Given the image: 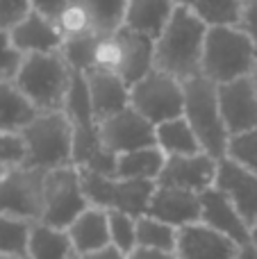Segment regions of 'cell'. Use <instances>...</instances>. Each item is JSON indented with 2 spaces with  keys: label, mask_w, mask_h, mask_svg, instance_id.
Instances as JSON below:
<instances>
[{
  "label": "cell",
  "mask_w": 257,
  "mask_h": 259,
  "mask_svg": "<svg viewBox=\"0 0 257 259\" xmlns=\"http://www.w3.org/2000/svg\"><path fill=\"white\" fill-rule=\"evenodd\" d=\"M82 257L84 259H127V252H123L114 243H107V246L98 248V250L89 252V255H82Z\"/></svg>",
  "instance_id": "obj_40"
},
{
  "label": "cell",
  "mask_w": 257,
  "mask_h": 259,
  "mask_svg": "<svg viewBox=\"0 0 257 259\" xmlns=\"http://www.w3.org/2000/svg\"><path fill=\"white\" fill-rule=\"evenodd\" d=\"M98 125L105 150L114 157L137 148L155 146V125L132 107L121 109L118 114L100 121Z\"/></svg>",
  "instance_id": "obj_11"
},
{
  "label": "cell",
  "mask_w": 257,
  "mask_h": 259,
  "mask_svg": "<svg viewBox=\"0 0 257 259\" xmlns=\"http://www.w3.org/2000/svg\"><path fill=\"white\" fill-rule=\"evenodd\" d=\"M219 159L209 157L207 152H196V155L182 157H166L162 173L157 178V184L164 187H178L194 193H203L209 187H214L217 180Z\"/></svg>",
  "instance_id": "obj_14"
},
{
  "label": "cell",
  "mask_w": 257,
  "mask_h": 259,
  "mask_svg": "<svg viewBox=\"0 0 257 259\" xmlns=\"http://www.w3.org/2000/svg\"><path fill=\"white\" fill-rule=\"evenodd\" d=\"M71 80L73 71L62 53H46L25 55L14 84L30 98L39 112H57L64 109Z\"/></svg>",
  "instance_id": "obj_4"
},
{
  "label": "cell",
  "mask_w": 257,
  "mask_h": 259,
  "mask_svg": "<svg viewBox=\"0 0 257 259\" xmlns=\"http://www.w3.org/2000/svg\"><path fill=\"white\" fill-rule=\"evenodd\" d=\"M185 84V114L187 123L196 132L203 152L214 159H223L228 155V132L219 107V84L207 80L205 75H196Z\"/></svg>",
  "instance_id": "obj_5"
},
{
  "label": "cell",
  "mask_w": 257,
  "mask_h": 259,
  "mask_svg": "<svg viewBox=\"0 0 257 259\" xmlns=\"http://www.w3.org/2000/svg\"><path fill=\"white\" fill-rule=\"evenodd\" d=\"M257 53L239 25L207 27L203 46V75L214 84L232 82L253 73Z\"/></svg>",
  "instance_id": "obj_3"
},
{
  "label": "cell",
  "mask_w": 257,
  "mask_h": 259,
  "mask_svg": "<svg viewBox=\"0 0 257 259\" xmlns=\"http://www.w3.org/2000/svg\"><path fill=\"white\" fill-rule=\"evenodd\" d=\"M36 221L0 214V255H12L27 259L30 237Z\"/></svg>",
  "instance_id": "obj_30"
},
{
  "label": "cell",
  "mask_w": 257,
  "mask_h": 259,
  "mask_svg": "<svg viewBox=\"0 0 257 259\" xmlns=\"http://www.w3.org/2000/svg\"><path fill=\"white\" fill-rule=\"evenodd\" d=\"M39 116V109L14 80H0V132H21Z\"/></svg>",
  "instance_id": "obj_23"
},
{
  "label": "cell",
  "mask_w": 257,
  "mask_h": 259,
  "mask_svg": "<svg viewBox=\"0 0 257 259\" xmlns=\"http://www.w3.org/2000/svg\"><path fill=\"white\" fill-rule=\"evenodd\" d=\"M214 187L230 198L241 219L253 230L257 225V173L232 161L230 157H223L219 159Z\"/></svg>",
  "instance_id": "obj_12"
},
{
  "label": "cell",
  "mask_w": 257,
  "mask_h": 259,
  "mask_svg": "<svg viewBox=\"0 0 257 259\" xmlns=\"http://www.w3.org/2000/svg\"><path fill=\"white\" fill-rule=\"evenodd\" d=\"M237 259H257V250L253 248V243H246L239 248V257Z\"/></svg>",
  "instance_id": "obj_42"
},
{
  "label": "cell",
  "mask_w": 257,
  "mask_h": 259,
  "mask_svg": "<svg viewBox=\"0 0 257 259\" xmlns=\"http://www.w3.org/2000/svg\"><path fill=\"white\" fill-rule=\"evenodd\" d=\"M87 207L91 205L84 196L80 168L75 164L46 170L41 223L57 230H66Z\"/></svg>",
  "instance_id": "obj_8"
},
{
  "label": "cell",
  "mask_w": 257,
  "mask_h": 259,
  "mask_svg": "<svg viewBox=\"0 0 257 259\" xmlns=\"http://www.w3.org/2000/svg\"><path fill=\"white\" fill-rule=\"evenodd\" d=\"M71 259H84V257H82V255H77V252H75V255H73Z\"/></svg>",
  "instance_id": "obj_46"
},
{
  "label": "cell",
  "mask_w": 257,
  "mask_h": 259,
  "mask_svg": "<svg viewBox=\"0 0 257 259\" xmlns=\"http://www.w3.org/2000/svg\"><path fill=\"white\" fill-rule=\"evenodd\" d=\"M239 248L226 234L217 232L203 221L178 228L176 259H237Z\"/></svg>",
  "instance_id": "obj_13"
},
{
  "label": "cell",
  "mask_w": 257,
  "mask_h": 259,
  "mask_svg": "<svg viewBox=\"0 0 257 259\" xmlns=\"http://www.w3.org/2000/svg\"><path fill=\"white\" fill-rule=\"evenodd\" d=\"M250 243H253V248L257 250V225H255L253 230H250Z\"/></svg>",
  "instance_id": "obj_43"
},
{
  "label": "cell",
  "mask_w": 257,
  "mask_h": 259,
  "mask_svg": "<svg viewBox=\"0 0 257 259\" xmlns=\"http://www.w3.org/2000/svg\"><path fill=\"white\" fill-rule=\"evenodd\" d=\"M127 259H176V255H173V252L150 250V248H139V246H137L135 250L127 255Z\"/></svg>",
  "instance_id": "obj_41"
},
{
  "label": "cell",
  "mask_w": 257,
  "mask_h": 259,
  "mask_svg": "<svg viewBox=\"0 0 257 259\" xmlns=\"http://www.w3.org/2000/svg\"><path fill=\"white\" fill-rule=\"evenodd\" d=\"M237 25L248 34V39L253 41L255 53H257V0H246L244 12H241V18H239Z\"/></svg>",
  "instance_id": "obj_38"
},
{
  "label": "cell",
  "mask_w": 257,
  "mask_h": 259,
  "mask_svg": "<svg viewBox=\"0 0 257 259\" xmlns=\"http://www.w3.org/2000/svg\"><path fill=\"white\" fill-rule=\"evenodd\" d=\"M176 241L178 228L148 214L137 219V246L139 248H150V250H162L176 255Z\"/></svg>",
  "instance_id": "obj_29"
},
{
  "label": "cell",
  "mask_w": 257,
  "mask_h": 259,
  "mask_svg": "<svg viewBox=\"0 0 257 259\" xmlns=\"http://www.w3.org/2000/svg\"><path fill=\"white\" fill-rule=\"evenodd\" d=\"M55 25L62 32L64 39H73V36H84V34H96L94 25H91V18L87 16V12L80 5L71 3L59 12V16L55 18Z\"/></svg>",
  "instance_id": "obj_34"
},
{
  "label": "cell",
  "mask_w": 257,
  "mask_h": 259,
  "mask_svg": "<svg viewBox=\"0 0 257 259\" xmlns=\"http://www.w3.org/2000/svg\"><path fill=\"white\" fill-rule=\"evenodd\" d=\"M64 114L68 116L73 127V164L77 168L98 170L105 175H114L116 157L109 155L100 139V125L91 112L89 89L82 73L73 71V80L68 87Z\"/></svg>",
  "instance_id": "obj_2"
},
{
  "label": "cell",
  "mask_w": 257,
  "mask_h": 259,
  "mask_svg": "<svg viewBox=\"0 0 257 259\" xmlns=\"http://www.w3.org/2000/svg\"><path fill=\"white\" fill-rule=\"evenodd\" d=\"M200 221L217 232L226 234L228 239L237 243V246H246L250 243V228L237 207L230 202V198L217 187H209L207 191L200 193Z\"/></svg>",
  "instance_id": "obj_17"
},
{
  "label": "cell",
  "mask_w": 257,
  "mask_h": 259,
  "mask_svg": "<svg viewBox=\"0 0 257 259\" xmlns=\"http://www.w3.org/2000/svg\"><path fill=\"white\" fill-rule=\"evenodd\" d=\"M107 221H109V241L130 255L137 248V216L127 214V211L107 209Z\"/></svg>",
  "instance_id": "obj_32"
},
{
  "label": "cell",
  "mask_w": 257,
  "mask_h": 259,
  "mask_svg": "<svg viewBox=\"0 0 257 259\" xmlns=\"http://www.w3.org/2000/svg\"><path fill=\"white\" fill-rule=\"evenodd\" d=\"M232 161L246 166L248 170L257 173V125L246 132L232 134L228 141V155Z\"/></svg>",
  "instance_id": "obj_33"
},
{
  "label": "cell",
  "mask_w": 257,
  "mask_h": 259,
  "mask_svg": "<svg viewBox=\"0 0 257 259\" xmlns=\"http://www.w3.org/2000/svg\"><path fill=\"white\" fill-rule=\"evenodd\" d=\"M178 3L176 0H127L123 25L135 32L157 39L173 16Z\"/></svg>",
  "instance_id": "obj_22"
},
{
  "label": "cell",
  "mask_w": 257,
  "mask_h": 259,
  "mask_svg": "<svg viewBox=\"0 0 257 259\" xmlns=\"http://www.w3.org/2000/svg\"><path fill=\"white\" fill-rule=\"evenodd\" d=\"M219 107L228 132L239 134L257 125V89L250 75L219 84Z\"/></svg>",
  "instance_id": "obj_15"
},
{
  "label": "cell",
  "mask_w": 257,
  "mask_h": 259,
  "mask_svg": "<svg viewBox=\"0 0 257 259\" xmlns=\"http://www.w3.org/2000/svg\"><path fill=\"white\" fill-rule=\"evenodd\" d=\"M118 41V68L116 75L132 87L155 68V39L135 32L130 27H118L114 32Z\"/></svg>",
  "instance_id": "obj_16"
},
{
  "label": "cell",
  "mask_w": 257,
  "mask_h": 259,
  "mask_svg": "<svg viewBox=\"0 0 257 259\" xmlns=\"http://www.w3.org/2000/svg\"><path fill=\"white\" fill-rule=\"evenodd\" d=\"M68 5V0H32V9L46 18H57L59 12Z\"/></svg>",
  "instance_id": "obj_39"
},
{
  "label": "cell",
  "mask_w": 257,
  "mask_h": 259,
  "mask_svg": "<svg viewBox=\"0 0 257 259\" xmlns=\"http://www.w3.org/2000/svg\"><path fill=\"white\" fill-rule=\"evenodd\" d=\"M25 164V143L21 132H0V173Z\"/></svg>",
  "instance_id": "obj_35"
},
{
  "label": "cell",
  "mask_w": 257,
  "mask_h": 259,
  "mask_svg": "<svg viewBox=\"0 0 257 259\" xmlns=\"http://www.w3.org/2000/svg\"><path fill=\"white\" fill-rule=\"evenodd\" d=\"M25 55L12 44L7 30L0 27V80H14Z\"/></svg>",
  "instance_id": "obj_36"
},
{
  "label": "cell",
  "mask_w": 257,
  "mask_h": 259,
  "mask_svg": "<svg viewBox=\"0 0 257 259\" xmlns=\"http://www.w3.org/2000/svg\"><path fill=\"white\" fill-rule=\"evenodd\" d=\"M46 170L32 166H14L0 173V214L41 221L44 214Z\"/></svg>",
  "instance_id": "obj_10"
},
{
  "label": "cell",
  "mask_w": 257,
  "mask_h": 259,
  "mask_svg": "<svg viewBox=\"0 0 257 259\" xmlns=\"http://www.w3.org/2000/svg\"><path fill=\"white\" fill-rule=\"evenodd\" d=\"M100 34H84V36H73V39H64L62 46V57L75 73H89L94 68L96 57V46H98Z\"/></svg>",
  "instance_id": "obj_31"
},
{
  "label": "cell",
  "mask_w": 257,
  "mask_h": 259,
  "mask_svg": "<svg viewBox=\"0 0 257 259\" xmlns=\"http://www.w3.org/2000/svg\"><path fill=\"white\" fill-rule=\"evenodd\" d=\"M207 25L178 5L162 34L155 39V68L187 82L203 75V46Z\"/></svg>",
  "instance_id": "obj_1"
},
{
  "label": "cell",
  "mask_w": 257,
  "mask_h": 259,
  "mask_svg": "<svg viewBox=\"0 0 257 259\" xmlns=\"http://www.w3.org/2000/svg\"><path fill=\"white\" fill-rule=\"evenodd\" d=\"M32 12V0H0V27L7 32L14 30Z\"/></svg>",
  "instance_id": "obj_37"
},
{
  "label": "cell",
  "mask_w": 257,
  "mask_h": 259,
  "mask_svg": "<svg viewBox=\"0 0 257 259\" xmlns=\"http://www.w3.org/2000/svg\"><path fill=\"white\" fill-rule=\"evenodd\" d=\"M66 234L77 255H89V252L112 243L109 241L107 209H100V207H94V205L87 207L66 228Z\"/></svg>",
  "instance_id": "obj_21"
},
{
  "label": "cell",
  "mask_w": 257,
  "mask_h": 259,
  "mask_svg": "<svg viewBox=\"0 0 257 259\" xmlns=\"http://www.w3.org/2000/svg\"><path fill=\"white\" fill-rule=\"evenodd\" d=\"M198 16L207 27L214 25H237L244 12L246 0H176Z\"/></svg>",
  "instance_id": "obj_27"
},
{
  "label": "cell",
  "mask_w": 257,
  "mask_h": 259,
  "mask_svg": "<svg viewBox=\"0 0 257 259\" xmlns=\"http://www.w3.org/2000/svg\"><path fill=\"white\" fill-rule=\"evenodd\" d=\"M130 107L153 125L185 114V84L164 71H153L130 87Z\"/></svg>",
  "instance_id": "obj_9"
},
{
  "label": "cell",
  "mask_w": 257,
  "mask_h": 259,
  "mask_svg": "<svg viewBox=\"0 0 257 259\" xmlns=\"http://www.w3.org/2000/svg\"><path fill=\"white\" fill-rule=\"evenodd\" d=\"M9 36H12V44L23 55L59 53L64 46V36L53 18H46L36 12H32L25 21H21L14 30H9Z\"/></svg>",
  "instance_id": "obj_20"
},
{
  "label": "cell",
  "mask_w": 257,
  "mask_h": 259,
  "mask_svg": "<svg viewBox=\"0 0 257 259\" xmlns=\"http://www.w3.org/2000/svg\"><path fill=\"white\" fill-rule=\"evenodd\" d=\"M148 216L164 221L173 228H182L200 221V193L187 191L178 187L155 184L153 198L148 202Z\"/></svg>",
  "instance_id": "obj_18"
},
{
  "label": "cell",
  "mask_w": 257,
  "mask_h": 259,
  "mask_svg": "<svg viewBox=\"0 0 257 259\" xmlns=\"http://www.w3.org/2000/svg\"><path fill=\"white\" fill-rule=\"evenodd\" d=\"M155 146L162 148L166 157H182V155L203 152L198 137H196V132L191 130L185 116H178L155 125Z\"/></svg>",
  "instance_id": "obj_25"
},
{
  "label": "cell",
  "mask_w": 257,
  "mask_h": 259,
  "mask_svg": "<svg viewBox=\"0 0 257 259\" xmlns=\"http://www.w3.org/2000/svg\"><path fill=\"white\" fill-rule=\"evenodd\" d=\"M71 3L80 5L87 12L96 34L105 36L123 27L127 0H71Z\"/></svg>",
  "instance_id": "obj_28"
},
{
  "label": "cell",
  "mask_w": 257,
  "mask_h": 259,
  "mask_svg": "<svg viewBox=\"0 0 257 259\" xmlns=\"http://www.w3.org/2000/svg\"><path fill=\"white\" fill-rule=\"evenodd\" d=\"M166 164V155L157 146H146L137 150L123 152L116 157V168L114 175L123 180H146V182H157Z\"/></svg>",
  "instance_id": "obj_24"
},
{
  "label": "cell",
  "mask_w": 257,
  "mask_h": 259,
  "mask_svg": "<svg viewBox=\"0 0 257 259\" xmlns=\"http://www.w3.org/2000/svg\"><path fill=\"white\" fill-rule=\"evenodd\" d=\"M80 178L89 205L100 207V209L127 211L137 219L148 211V202L157 184L146 182V180H123L89 168H80Z\"/></svg>",
  "instance_id": "obj_7"
},
{
  "label": "cell",
  "mask_w": 257,
  "mask_h": 259,
  "mask_svg": "<svg viewBox=\"0 0 257 259\" xmlns=\"http://www.w3.org/2000/svg\"><path fill=\"white\" fill-rule=\"evenodd\" d=\"M0 259H23V257H12V255H0Z\"/></svg>",
  "instance_id": "obj_45"
},
{
  "label": "cell",
  "mask_w": 257,
  "mask_h": 259,
  "mask_svg": "<svg viewBox=\"0 0 257 259\" xmlns=\"http://www.w3.org/2000/svg\"><path fill=\"white\" fill-rule=\"evenodd\" d=\"M82 75H84L87 89H89L91 112H94L98 123L118 114L121 109L130 107V87L118 75L107 71H98V68L82 73Z\"/></svg>",
  "instance_id": "obj_19"
},
{
  "label": "cell",
  "mask_w": 257,
  "mask_h": 259,
  "mask_svg": "<svg viewBox=\"0 0 257 259\" xmlns=\"http://www.w3.org/2000/svg\"><path fill=\"white\" fill-rule=\"evenodd\" d=\"M75 255L73 243L66 230H57L36 221L30 237V250L27 259H71Z\"/></svg>",
  "instance_id": "obj_26"
},
{
  "label": "cell",
  "mask_w": 257,
  "mask_h": 259,
  "mask_svg": "<svg viewBox=\"0 0 257 259\" xmlns=\"http://www.w3.org/2000/svg\"><path fill=\"white\" fill-rule=\"evenodd\" d=\"M25 143V166L53 170L73 164V127L64 109L39 112V116L21 130Z\"/></svg>",
  "instance_id": "obj_6"
},
{
  "label": "cell",
  "mask_w": 257,
  "mask_h": 259,
  "mask_svg": "<svg viewBox=\"0 0 257 259\" xmlns=\"http://www.w3.org/2000/svg\"><path fill=\"white\" fill-rule=\"evenodd\" d=\"M250 80H253V84H255V89H257V62H255V68H253V73H250Z\"/></svg>",
  "instance_id": "obj_44"
}]
</instances>
